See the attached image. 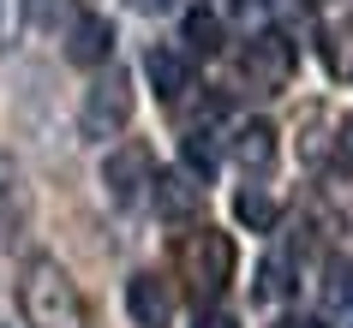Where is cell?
I'll return each instance as SVG.
<instances>
[{
  "mask_svg": "<svg viewBox=\"0 0 353 328\" xmlns=\"http://www.w3.org/2000/svg\"><path fill=\"white\" fill-rule=\"evenodd\" d=\"M19 305L30 316V328H84V305H78V287L66 281L60 263H30L19 281Z\"/></svg>",
  "mask_w": 353,
  "mask_h": 328,
  "instance_id": "cell-1",
  "label": "cell"
},
{
  "mask_svg": "<svg viewBox=\"0 0 353 328\" xmlns=\"http://www.w3.org/2000/svg\"><path fill=\"white\" fill-rule=\"evenodd\" d=\"M234 239L228 233H192L186 245H180V274H186V292L198 298V305H210L216 292L234 281Z\"/></svg>",
  "mask_w": 353,
  "mask_h": 328,
  "instance_id": "cell-2",
  "label": "cell"
},
{
  "mask_svg": "<svg viewBox=\"0 0 353 328\" xmlns=\"http://www.w3.org/2000/svg\"><path fill=\"white\" fill-rule=\"evenodd\" d=\"M84 138H96V144H108V138H120L132 120V78L126 72H108V78H96L90 96H84Z\"/></svg>",
  "mask_w": 353,
  "mask_h": 328,
  "instance_id": "cell-3",
  "label": "cell"
},
{
  "mask_svg": "<svg viewBox=\"0 0 353 328\" xmlns=\"http://www.w3.org/2000/svg\"><path fill=\"white\" fill-rule=\"evenodd\" d=\"M240 78L252 84V90H281L288 78H294V42L276 36V30H258V36H245L240 48Z\"/></svg>",
  "mask_w": 353,
  "mask_h": 328,
  "instance_id": "cell-4",
  "label": "cell"
},
{
  "mask_svg": "<svg viewBox=\"0 0 353 328\" xmlns=\"http://www.w3.org/2000/svg\"><path fill=\"white\" fill-rule=\"evenodd\" d=\"M102 185H108V197H114V203H138L150 185H156V162H150V149H144V144L114 149L108 167H102Z\"/></svg>",
  "mask_w": 353,
  "mask_h": 328,
  "instance_id": "cell-5",
  "label": "cell"
},
{
  "mask_svg": "<svg viewBox=\"0 0 353 328\" xmlns=\"http://www.w3.org/2000/svg\"><path fill=\"white\" fill-rule=\"evenodd\" d=\"M126 316H132V328H174V287L162 274H132L126 281Z\"/></svg>",
  "mask_w": 353,
  "mask_h": 328,
  "instance_id": "cell-6",
  "label": "cell"
},
{
  "mask_svg": "<svg viewBox=\"0 0 353 328\" xmlns=\"http://www.w3.org/2000/svg\"><path fill=\"white\" fill-rule=\"evenodd\" d=\"M228 155H234L245 173H263V167L276 162V126H270V120H245V126L228 138Z\"/></svg>",
  "mask_w": 353,
  "mask_h": 328,
  "instance_id": "cell-7",
  "label": "cell"
},
{
  "mask_svg": "<svg viewBox=\"0 0 353 328\" xmlns=\"http://www.w3.org/2000/svg\"><path fill=\"white\" fill-rule=\"evenodd\" d=\"M156 191V209H162V221H198V209H204V191H198V179H186V173H168V179L150 185Z\"/></svg>",
  "mask_w": 353,
  "mask_h": 328,
  "instance_id": "cell-8",
  "label": "cell"
},
{
  "mask_svg": "<svg viewBox=\"0 0 353 328\" xmlns=\"http://www.w3.org/2000/svg\"><path fill=\"white\" fill-rule=\"evenodd\" d=\"M114 48V24L108 19H72V42H66V54H72V66H96V60H108Z\"/></svg>",
  "mask_w": 353,
  "mask_h": 328,
  "instance_id": "cell-9",
  "label": "cell"
},
{
  "mask_svg": "<svg viewBox=\"0 0 353 328\" xmlns=\"http://www.w3.org/2000/svg\"><path fill=\"white\" fill-rule=\"evenodd\" d=\"M144 72H150V84H156L162 102H174L180 90H192V66H186V54H174V48H150Z\"/></svg>",
  "mask_w": 353,
  "mask_h": 328,
  "instance_id": "cell-10",
  "label": "cell"
},
{
  "mask_svg": "<svg viewBox=\"0 0 353 328\" xmlns=\"http://www.w3.org/2000/svg\"><path fill=\"white\" fill-rule=\"evenodd\" d=\"M222 42H228L222 19H216L210 6H192V12H186V54L210 60V54H222Z\"/></svg>",
  "mask_w": 353,
  "mask_h": 328,
  "instance_id": "cell-11",
  "label": "cell"
},
{
  "mask_svg": "<svg viewBox=\"0 0 353 328\" xmlns=\"http://www.w3.org/2000/svg\"><path fill=\"white\" fill-rule=\"evenodd\" d=\"M234 215H240L252 233H270L281 221V209H276V197H263V191H234Z\"/></svg>",
  "mask_w": 353,
  "mask_h": 328,
  "instance_id": "cell-12",
  "label": "cell"
},
{
  "mask_svg": "<svg viewBox=\"0 0 353 328\" xmlns=\"http://www.w3.org/2000/svg\"><path fill=\"white\" fill-rule=\"evenodd\" d=\"M258 274H263V281H258V298H263V305H276V298H294V263H288V256H281V263L270 256Z\"/></svg>",
  "mask_w": 353,
  "mask_h": 328,
  "instance_id": "cell-13",
  "label": "cell"
},
{
  "mask_svg": "<svg viewBox=\"0 0 353 328\" xmlns=\"http://www.w3.org/2000/svg\"><path fill=\"white\" fill-rule=\"evenodd\" d=\"M323 298L330 305H353V256H330L323 263Z\"/></svg>",
  "mask_w": 353,
  "mask_h": 328,
  "instance_id": "cell-14",
  "label": "cell"
},
{
  "mask_svg": "<svg viewBox=\"0 0 353 328\" xmlns=\"http://www.w3.org/2000/svg\"><path fill=\"white\" fill-rule=\"evenodd\" d=\"M323 66L341 78L353 72V30H323Z\"/></svg>",
  "mask_w": 353,
  "mask_h": 328,
  "instance_id": "cell-15",
  "label": "cell"
},
{
  "mask_svg": "<svg viewBox=\"0 0 353 328\" xmlns=\"http://www.w3.org/2000/svg\"><path fill=\"white\" fill-rule=\"evenodd\" d=\"M335 155H341V167L353 173V113L341 120V126H335Z\"/></svg>",
  "mask_w": 353,
  "mask_h": 328,
  "instance_id": "cell-16",
  "label": "cell"
},
{
  "mask_svg": "<svg viewBox=\"0 0 353 328\" xmlns=\"http://www.w3.org/2000/svg\"><path fill=\"white\" fill-rule=\"evenodd\" d=\"M24 19H30V24H48V19H54V0H24Z\"/></svg>",
  "mask_w": 353,
  "mask_h": 328,
  "instance_id": "cell-17",
  "label": "cell"
},
{
  "mask_svg": "<svg viewBox=\"0 0 353 328\" xmlns=\"http://www.w3.org/2000/svg\"><path fill=\"white\" fill-rule=\"evenodd\" d=\"M198 328H240V322H234L228 310H204V316H198Z\"/></svg>",
  "mask_w": 353,
  "mask_h": 328,
  "instance_id": "cell-18",
  "label": "cell"
},
{
  "mask_svg": "<svg viewBox=\"0 0 353 328\" xmlns=\"http://www.w3.org/2000/svg\"><path fill=\"white\" fill-rule=\"evenodd\" d=\"M276 328H323V322H312V316H281Z\"/></svg>",
  "mask_w": 353,
  "mask_h": 328,
  "instance_id": "cell-19",
  "label": "cell"
},
{
  "mask_svg": "<svg viewBox=\"0 0 353 328\" xmlns=\"http://www.w3.org/2000/svg\"><path fill=\"white\" fill-rule=\"evenodd\" d=\"M138 6H144V12H168V6H174V0H138Z\"/></svg>",
  "mask_w": 353,
  "mask_h": 328,
  "instance_id": "cell-20",
  "label": "cell"
},
{
  "mask_svg": "<svg viewBox=\"0 0 353 328\" xmlns=\"http://www.w3.org/2000/svg\"><path fill=\"white\" fill-rule=\"evenodd\" d=\"M299 6H317V0H299Z\"/></svg>",
  "mask_w": 353,
  "mask_h": 328,
  "instance_id": "cell-21",
  "label": "cell"
}]
</instances>
